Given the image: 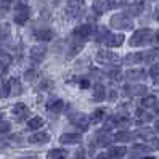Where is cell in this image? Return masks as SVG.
Segmentation results:
<instances>
[{"instance_id":"obj_1","label":"cell","mask_w":159,"mask_h":159,"mask_svg":"<svg viewBox=\"0 0 159 159\" xmlns=\"http://www.w3.org/2000/svg\"><path fill=\"white\" fill-rule=\"evenodd\" d=\"M129 43L132 47H142V45H148V43H159V32L151 29V27H143V29H137L132 37H130Z\"/></svg>"},{"instance_id":"obj_2","label":"cell","mask_w":159,"mask_h":159,"mask_svg":"<svg viewBox=\"0 0 159 159\" xmlns=\"http://www.w3.org/2000/svg\"><path fill=\"white\" fill-rule=\"evenodd\" d=\"M109 24H111V27L119 29V31L134 29L132 18H129V15H125V13H116V15H113V16H111V20H109Z\"/></svg>"},{"instance_id":"obj_3","label":"cell","mask_w":159,"mask_h":159,"mask_svg":"<svg viewBox=\"0 0 159 159\" xmlns=\"http://www.w3.org/2000/svg\"><path fill=\"white\" fill-rule=\"evenodd\" d=\"M85 11V2L84 0H69L66 5V15L71 20H77Z\"/></svg>"},{"instance_id":"obj_4","label":"cell","mask_w":159,"mask_h":159,"mask_svg":"<svg viewBox=\"0 0 159 159\" xmlns=\"http://www.w3.org/2000/svg\"><path fill=\"white\" fill-rule=\"evenodd\" d=\"M29 16H31V10L26 2H18L15 5V23L16 24H20V26L26 24Z\"/></svg>"},{"instance_id":"obj_5","label":"cell","mask_w":159,"mask_h":159,"mask_svg":"<svg viewBox=\"0 0 159 159\" xmlns=\"http://www.w3.org/2000/svg\"><path fill=\"white\" fill-rule=\"evenodd\" d=\"M68 117L71 120V124L76 125L79 130H82V132H85V130L89 129V125H90V117L87 114L79 113V111H72L71 114H68Z\"/></svg>"},{"instance_id":"obj_6","label":"cell","mask_w":159,"mask_h":159,"mask_svg":"<svg viewBox=\"0 0 159 159\" xmlns=\"http://www.w3.org/2000/svg\"><path fill=\"white\" fill-rule=\"evenodd\" d=\"M97 61L101 63V64H119L120 63V57L117 53L105 48V50H100L97 53Z\"/></svg>"},{"instance_id":"obj_7","label":"cell","mask_w":159,"mask_h":159,"mask_svg":"<svg viewBox=\"0 0 159 159\" xmlns=\"http://www.w3.org/2000/svg\"><path fill=\"white\" fill-rule=\"evenodd\" d=\"M72 35L76 37V39H79V40H85V39H89V37L95 35V27H93L92 24L77 26L76 29L72 31Z\"/></svg>"},{"instance_id":"obj_8","label":"cell","mask_w":159,"mask_h":159,"mask_svg":"<svg viewBox=\"0 0 159 159\" xmlns=\"http://www.w3.org/2000/svg\"><path fill=\"white\" fill-rule=\"evenodd\" d=\"M124 93L127 97H138V95H143L146 97L148 93V89L146 85H142V84H127V85H124Z\"/></svg>"},{"instance_id":"obj_9","label":"cell","mask_w":159,"mask_h":159,"mask_svg":"<svg viewBox=\"0 0 159 159\" xmlns=\"http://www.w3.org/2000/svg\"><path fill=\"white\" fill-rule=\"evenodd\" d=\"M45 55H47V47H45V43H37V45L31 47V50H29V58H31L34 63L43 61Z\"/></svg>"},{"instance_id":"obj_10","label":"cell","mask_w":159,"mask_h":159,"mask_svg":"<svg viewBox=\"0 0 159 159\" xmlns=\"http://www.w3.org/2000/svg\"><path fill=\"white\" fill-rule=\"evenodd\" d=\"M82 142V135L77 132H66L60 137V143L63 145H79Z\"/></svg>"},{"instance_id":"obj_11","label":"cell","mask_w":159,"mask_h":159,"mask_svg":"<svg viewBox=\"0 0 159 159\" xmlns=\"http://www.w3.org/2000/svg\"><path fill=\"white\" fill-rule=\"evenodd\" d=\"M143 10H145V0H134V3L127 7L125 15H129V16H140L143 13Z\"/></svg>"},{"instance_id":"obj_12","label":"cell","mask_w":159,"mask_h":159,"mask_svg":"<svg viewBox=\"0 0 159 159\" xmlns=\"http://www.w3.org/2000/svg\"><path fill=\"white\" fill-rule=\"evenodd\" d=\"M27 142L31 145H43V143H48L50 142V134L47 132H35L32 135H29Z\"/></svg>"},{"instance_id":"obj_13","label":"cell","mask_w":159,"mask_h":159,"mask_svg":"<svg viewBox=\"0 0 159 159\" xmlns=\"http://www.w3.org/2000/svg\"><path fill=\"white\" fill-rule=\"evenodd\" d=\"M111 142H114V137H111L109 132H106V130H98L97 135H95V143L98 146H108Z\"/></svg>"},{"instance_id":"obj_14","label":"cell","mask_w":159,"mask_h":159,"mask_svg":"<svg viewBox=\"0 0 159 159\" xmlns=\"http://www.w3.org/2000/svg\"><path fill=\"white\" fill-rule=\"evenodd\" d=\"M11 113L18 120H23V119H26L27 116H29V109H27V106L24 105V103H16V105H13V108H11Z\"/></svg>"},{"instance_id":"obj_15","label":"cell","mask_w":159,"mask_h":159,"mask_svg":"<svg viewBox=\"0 0 159 159\" xmlns=\"http://www.w3.org/2000/svg\"><path fill=\"white\" fill-rule=\"evenodd\" d=\"M146 77L145 69H127L125 72V79L130 80L132 84H138V80H142Z\"/></svg>"},{"instance_id":"obj_16","label":"cell","mask_w":159,"mask_h":159,"mask_svg":"<svg viewBox=\"0 0 159 159\" xmlns=\"http://www.w3.org/2000/svg\"><path fill=\"white\" fill-rule=\"evenodd\" d=\"M92 8L97 15H105L111 8V0H93Z\"/></svg>"},{"instance_id":"obj_17","label":"cell","mask_w":159,"mask_h":159,"mask_svg":"<svg viewBox=\"0 0 159 159\" xmlns=\"http://www.w3.org/2000/svg\"><path fill=\"white\" fill-rule=\"evenodd\" d=\"M124 40H125V35L124 34H108V37H106V40H105V43L108 45V47H120L124 43Z\"/></svg>"},{"instance_id":"obj_18","label":"cell","mask_w":159,"mask_h":159,"mask_svg":"<svg viewBox=\"0 0 159 159\" xmlns=\"http://www.w3.org/2000/svg\"><path fill=\"white\" fill-rule=\"evenodd\" d=\"M122 61H124V64H138V63H145V52L129 53V55H125V58H124Z\"/></svg>"},{"instance_id":"obj_19","label":"cell","mask_w":159,"mask_h":159,"mask_svg":"<svg viewBox=\"0 0 159 159\" xmlns=\"http://www.w3.org/2000/svg\"><path fill=\"white\" fill-rule=\"evenodd\" d=\"M105 98H106V89H105L103 84L97 82L95 85H93V101L100 103V101H103Z\"/></svg>"},{"instance_id":"obj_20","label":"cell","mask_w":159,"mask_h":159,"mask_svg":"<svg viewBox=\"0 0 159 159\" xmlns=\"http://www.w3.org/2000/svg\"><path fill=\"white\" fill-rule=\"evenodd\" d=\"M106 153L109 154L111 159H120V157H124L127 154V148L122 146V145H120V146H111Z\"/></svg>"},{"instance_id":"obj_21","label":"cell","mask_w":159,"mask_h":159,"mask_svg":"<svg viewBox=\"0 0 159 159\" xmlns=\"http://www.w3.org/2000/svg\"><path fill=\"white\" fill-rule=\"evenodd\" d=\"M132 140H134V134L129 132V130H119L114 135V142H117V143H129Z\"/></svg>"},{"instance_id":"obj_22","label":"cell","mask_w":159,"mask_h":159,"mask_svg":"<svg viewBox=\"0 0 159 159\" xmlns=\"http://www.w3.org/2000/svg\"><path fill=\"white\" fill-rule=\"evenodd\" d=\"M47 109L50 111V113H61V111L64 109V101L63 100H60V98H57V100H52V101H48L47 103Z\"/></svg>"},{"instance_id":"obj_23","label":"cell","mask_w":159,"mask_h":159,"mask_svg":"<svg viewBox=\"0 0 159 159\" xmlns=\"http://www.w3.org/2000/svg\"><path fill=\"white\" fill-rule=\"evenodd\" d=\"M35 39L39 42H50L53 39V31L52 29H39L35 31Z\"/></svg>"},{"instance_id":"obj_24","label":"cell","mask_w":159,"mask_h":159,"mask_svg":"<svg viewBox=\"0 0 159 159\" xmlns=\"http://www.w3.org/2000/svg\"><path fill=\"white\" fill-rule=\"evenodd\" d=\"M157 105V98L154 95H146L143 97L142 100H140V106H142V109H151Z\"/></svg>"},{"instance_id":"obj_25","label":"cell","mask_w":159,"mask_h":159,"mask_svg":"<svg viewBox=\"0 0 159 159\" xmlns=\"http://www.w3.org/2000/svg\"><path fill=\"white\" fill-rule=\"evenodd\" d=\"M82 48H84V40H79V39H77V42H72V43H69L68 58H74V57H76V55H77L79 52H82Z\"/></svg>"},{"instance_id":"obj_26","label":"cell","mask_w":159,"mask_h":159,"mask_svg":"<svg viewBox=\"0 0 159 159\" xmlns=\"http://www.w3.org/2000/svg\"><path fill=\"white\" fill-rule=\"evenodd\" d=\"M153 119V114L149 113L148 109H138L137 111V117H135V122L137 124H143V122H148V120Z\"/></svg>"},{"instance_id":"obj_27","label":"cell","mask_w":159,"mask_h":159,"mask_svg":"<svg viewBox=\"0 0 159 159\" xmlns=\"http://www.w3.org/2000/svg\"><path fill=\"white\" fill-rule=\"evenodd\" d=\"M68 157V151L63 148H55L48 151V159H66Z\"/></svg>"},{"instance_id":"obj_28","label":"cell","mask_w":159,"mask_h":159,"mask_svg":"<svg viewBox=\"0 0 159 159\" xmlns=\"http://www.w3.org/2000/svg\"><path fill=\"white\" fill-rule=\"evenodd\" d=\"M105 114H106V111L103 109V108H97L95 113L90 116V122L98 124V122H101V120H105Z\"/></svg>"},{"instance_id":"obj_29","label":"cell","mask_w":159,"mask_h":159,"mask_svg":"<svg viewBox=\"0 0 159 159\" xmlns=\"http://www.w3.org/2000/svg\"><path fill=\"white\" fill-rule=\"evenodd\" d=\"M42 125H43V119L40 116H34V117H31L29 120H27V127H29L31 130H37Z\"/></svg>"},{"instance_id":"obj_30","label":"cell","mask_w":159,"mask_h":159,"mask_svg":"<svg viewBox=\"0 0 159 159\" xmlns=\"http://www.w3.org/2000/svg\"><path fill=\"white\" fill-rule=\"evenodd\" d=\"M137 135H138L140 138H143V140H148V142H151V140L154 138V135H153V130L149 129V127H142V129H138Z\"/></svg>"},{"instance_id":"obj_31","label":"cell","mask_w":159,"mask_h":159,"mask_svg":"<svg viewBox=\"0 0 159 159\" xmlns=\"http://www.w3.org/2000/svg\"><path fill=\"white\" fill-rule=\"evenodd\" d=\"M108 34H109V32L106 31V27H105V26H100V27H98V31H95V40H97V42H103V43H105Z\"/></svg>"},{"instance_id":"obj_32","label":"cell","mask_w":159,"mask_h":159,"mask_svg":"<svg viewBox=\"0 0 159 159\" xmlns=\"http://www.w3.org/2000/svg\"><path fill=\"white\" fill-rule=\"evenodd\" d=\"M114 122H116V127H120L122 130H125V129L130 125V120H129L125 116H117V117H114Z\"/></svg>"},{"instance_id":"obj_33","label":"cell","mask_w":159,"mask_h":159,"mask_svg":"<svg viewBox=\"0 0 159 159\" xmlns=\"http://www.w3.org/2000/svg\"><path fill=\"white\" fill-rule=\"evenodd\" d=\"M11 130L10 120H7L3 116H0V134H8Z\"/></svg>"},{"instance_id":"obj_34","label":"cell","mask_w":159,"mask_h":159,"mask_svg":"<svg viewBox=\"0 0 159 159\" xmlns=\"http://www.w3.org/2000/svg\"><path fill=\"white\" fill-rule=\"evenodd\" d=\"M10 87H11V95H20L21 90H23L18 79H10Z\"/></svg>"},{"instance_id":"obj_35","label":"cell","mask_w":159,"mask_h":159,"mask_svg":"<svg viewBox=\"0 0 159 159\" xmlns=\"http://www.w3.org/2000/svg\"><path fill=\"white\" fill-rule=\"evenodd\" d=\"M149 77L154 80V84H159V63H154L149 69Z\"/></svg>"},{"instance_id":"obj_36","label":"cell","mask_w":159,"mask_h":159,"mask_svg":"<svg viewBox=\"0 0 159 159\" xmlns=\"http://www.w3.org/2000/svg\"><path fill=\"white\" fill-rule=\"evenodd\" d=\"M0 64H2V66L7 69L11 64V57L8 53H5V52H0Z\"/></svg>"},{"instance_id":"obj_37","label":"cell","mask_w":159,"mask_h":159,"mask_svg":"<svg viewBox=\"0 0 159 159\" xmlns=\"http://www.w3.org/2000/svg\"><path fill=\"white\" fill-rule=\"evenodd\" d=\"M10 32H11V29L8 24H0V40H5L10 35Z\"/></svg>"},{"instance_id":"obj_38","label":"cell","mask_w":159,"mask_h":159,"mask_svg":"<svg viewBox=\"0 0 159 159\" xmlns=\"http://www.w3.org/2000/svg\"><path fill=\"white\" fill-rule=\"evenodd\" d=\"M129 0H111V8H122L127 7Z\"/></svg>"},{"instance_id":"obj_39","label":"cell","mask_w":159,"mask_h":159,"mask_svg":"<svg viewBox=\"0 0 159 159\" xmlns=\"http://www.w3.org/2000/svg\"><path fill=\"white\" fill-rule=\"evenodd\" d=\"M109 77L113 79L114 82H120V80H122V74H120L119 71H111L109 72Z\"/></svg>"},{"instance_id":"obj_40","label":"cell","mask_w":159,"mask_h":159,"mask_svg":"<svg viewBox=\"0 0 159 159\" xmlns=\"http://www.w3.org/2000/svg\"><path fill=\"white\" fill-rule=\"evenodd\" d=\"M35 74H37V71L32 69V71H27L24 77H26V80H34V79H35Z\"/></svg>"},{"instance_id":"obj_41","label":"cell","mask_w":159,"mask_h":159,"mask_svg":"<svg viewBox=\"0 0 159 159\" xmlns=\"http://www.w3.org/2000/svg\"><path fill=\"white\" fill-rule=\"evenodd\" d=\"M74 159H85V151L84 149H77L76 154H74Z\"/></svg>"},{"instance_id":"obj_42","label":"cell","mask_w":159,"mask_h":159,"mask_svg":"<svg viewBox=\"0 0 159 159\" xmlns=\"http://www.w3.org/2000/svg\"><path fill=\"white\" fill-rule=\"evenodd\" d=\"M79 87H80V89H89V87H90V82H89L87 79H82V80L79 82Z\"/></svg>"},{"instance_id":"obj_43","label":"cell","mask_w":159,"mask_h":159,"mask_svg":"<svg viewBox=\"0 0 159 159\" xmlns=\"http://www.w3.org/2000/svg\"><path fill=\"white\" fill-rule=\"evenodd\" d=\"M95 159H111V157H109V154H108V153H101V154H98Z\"/></svg>"},{"instance_id":"obj_44","label":"cell","mask_w":159,"mask_h":159,"mask_svg":"<svg viewBox=\"0 0 159 159\" xmlns=\"http://www.w3.org/2000/svg\"><path fill=\"white\" fill-rule=\"evenodd\" d=\"M154 18H156V21L159 23V5L156 7V11H154Z\"/></svg>"},{"instance_id":"obj_45","label":"cell","mask_w":159,"mask_h":159,"mask_svg":"<svg viewBox=\"0 0 159 159\" xmlns=\"http://www.w3.org/2000/svg\"><path fill=\"white\" fill-rule=\"evenodd\" d=\"M109 95H111V97H109V100H111V101H114V100H116V92H111Z\"/></svg>"},{"instance_id":"obj_46","label":"cell","mask_w":159,"mask_h":159,"mask_svg":"<svg viewBox=\"0 0 159 159\" xmlns=\"http://www.w3.org/2000/svg\"><path fill=\"white\" fill-rule=\"evenodd\" d=\"M154 130H156V132L159 134V119H157L156 122H154Z\"/></svg>"},{"instance_id":"obj_47","label":"cell","mask_w":159,"mask_h":159,"mask_svg":"<svg viewBox=\"0 0 159 159\" xmlns=\"http://www.w3.org/2000/svg\"><path fill=\"white\" fill-rule=\"evenodd\" d=\"M3 72H5V68L2 66V64H0V76H2V74H3Z\"/></svg>"},{"instance_id":"obj_48","label":"cell","mask_w":159,"mask_h":159,"mask_svg":"<svg viewBox=\"0 0 159 159\" xmlns=\"http://www.w3.org/2000/svg\"><path fill=\"white\" fill-rule=\"evenodd\" d=\"M143 159H156V157H153V156H145Z\"/></svg>"},{"instance_id":"obj_49","label":"cell","mask_w":159,"mask_h":159,"mask_svg":"<svg viewBox=\"0 0 159 159\" xmlns=\"http://www.w3.org/2000/svg\"><path fill=\"white\" fill-rule=\"evenodd\" d=\"M24 159H37V157H24Z\"/></svg>"}]
</instances>
